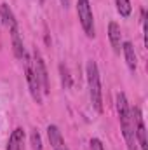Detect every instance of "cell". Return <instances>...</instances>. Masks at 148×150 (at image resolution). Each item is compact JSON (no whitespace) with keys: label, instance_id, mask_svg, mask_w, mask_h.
I'll return each mask as SVG.
<instances>
[{"label":"cell","instance_id":"8992f818","mask_svg":"<svg viewBox=\"0 0 148 150\" xmlns=\"http://www.w3.org/2000/svg\"><path fill=\"white\" fill-rule=\"evenodd\" d=\"M32 65H33V70H35V75H37L38 82H40L42 93L47 94V93L51 91V87H49V75H47L45 63H44V59H42V56H40L38 51H35V54H33V61H32Z\"/></svg>","mask_w":148,"mask_h":150},{"label":"cell","instance_id":"9a60e30c","mask_svg":"<svg viewBox=\"0 0 148 150\" xmlns=\"http://www.w3.org/2000/svg\"><path fill=\"white\" fill-rule=\"evenodd\" d=\"M32 145H33V150H42V138L37 129L32 131Z\"/></svg>","mask_w":148,"mask_h":150},{"label":"cell","instance_id":"5b68a950","mask_svg":"<svg viewBox=\"0 0 148 150\" xmlns=\"http://www.w3.org/2000/svg\"><path fill=\"white\" fill-rule=\"evenodd\" d=\"M132 113V120H134V136H136V143L141 147V150H148V143H147V129H145V120L141 110L138 107L131 108Z\"/></svg>","mask_w":148,"mask_h":150},{"label":"cell","instance_id":"277c9868","mask_svg":"<svg viewBox=\"0 0 148 150\" xmlns=\"http://www.w3.org/2000/svg\"><path fill=\"white\" fill-rule=\"evenodd\" d=\"M23 59H25V75H26V82H28L30 94H32V98L37 101V105H42V87H40V82H38L37 75H35L33 65H32V59L28 58L26 52H25Z\"/></svg>","mask_w":148,"mask_h":150},{"label":"cell","instance_id":"9c48e42d","mask_svg":"<svg viewBox=\"0 0 148 150\" xmlns=\"http://www.w3.org/2000/svg\"><path fill=\"white\" fill-rule=\"evenodd\" d=\"M108 38L111 42L113 51L120 52V49H122V33H120V26L115 21H110V25H108Z\"/></svg>","mask_w":148,"mask_h":150},{"label":"cell","instance_id":"e0dca14e","mask_svg":"<svg viewBox=\"0 0 148 150\" xmlns=\"http://www.w3.org/2000/svg\"><path fill=\"white\" fill-rule=\"evenodd\" d=\"M68 2H70V0H61V4H63L65 7H68Z\"/></svg>","mask_w":148,"mask_h":150},{"label":"cell","instance_id":"3957f363","mask_svg":"<svg viewBox=\"0 0 148 150\" xmlns=\"http://www.w3.org/2000/svg\"><path fill=\"white\" fill-rule=\"evenodd\" d=\"M77 16H78V21L84 28V33L89 38H94L96 28H94V16H92L89 0H78L77 2Z\"/></svg>","mask_w":148,"mask_h":150},{"label":"cell","instance_id":"7a4b0ae2","mask_svg":"<svg viewBox=\"0 0 148 150\" xmlns=\"http://www.w3.org/2000/svg\"><path fill=\"white\" fill-rule=\"evenodd\" d=\"M87 84H89V98L98 113H103V91H101V79L96 61H87Z\"/></svg>","mask_w":148,"mask_h":150},{"label":"cell","instance_id":"5bb4252c","mask_svg":"<svg viewBox=\"0 0 148 150\" xmlns=\"http://www.w3.org/2000/svg\"><path fill=\"white\" fill-rule=\"evenodd\" d=\"M59 74H61V84L65 89H70L72 87V75H70V70L65 67V65H59Z\"/></svg>","mask_w":148,"mask_h":150},{"label":"cell","instance_id":"2e32d148","mask_svg":"<svg viewBox=\"0 0 148 150\" xmlns=\"http://www.w3.org/2000/svg\"><path fill=\"white\" fill-rule=\"evenodd\" d=\"M89 147H91V150H105V149H103L101 140H98V138H92V140H91V143H89Z\"/></svg>","mask_w":148,"mask_h":150},{"label":"cell","instance_id":"52a82bcc","mask_svg":"<svg viewBox=\"0 0 148 150\" xmlns=\"http://www.w3.org/2000/svg\"><path fill=\"white\" fill-rule=\"evenodd\" d=\"M47 136H49V142H51V145H52L54 150H70L66 147L63 136H61V131L56 126H49L47 127Z\"/></svg>","mask_w":148,"mask_h":150},{"label":"cell","instance_id":"30bf717a","mask_svg":"<svg viewBox=\"0 0 148 150\" xmlns=\"http://www.w3.org/2000/svg\"><path fill=\"white\" fill-rule=\"evenodd\" d=\"M11 32V38H12V51H14V56L18 58V59H23V56H25V47H23V40H21V35H19V28L18 26H14V28H11L9 30Z\"/></svg>","mask_w":148,"mask_h":150},{"label":"cell","instance_id":"7c38bea8","mask_svg":"<svg viewBox=\"0 0 148 150\" xmlns=\"http://www.w3.org/2000/svg\"><path fill=\"white\" fill-rule=\"evenodd\" d=\"M0 19H2V23L11 30V28H14V26H18V21H16V18H14V12H12V9L7 5V4H2L0 5Z\"/></svg>","mask_w":148,"mask_h":150},{"label":"cell","instance_id":"4fadbf2b","mask_svg":"<svg viewBox=\"0 0 148 150\" xmlns=\"http://www.w3.org/2000/svg\"><path fill=\"white\" fill-rule=\"evenodd\" d=\"M115 4H117V11H118V14H120L122 18H129V16H131L132 5H131L129 0H115Z\"/></svg>","mask_w":148,"mask_h":150},{"label":"cell","instance_id":"6da1fadb","mask_svg":"<svg viewBox=\"0 0 148 150\" xmlns=\"http://www.w3.org/2000/svg\"><path fill=\"white\" fill-rule=\"evenodd\" d=\"M117 113H118L120 129H122V134H124L127 150H138L136 136H134V120H132V113H131L129 101H127V98H125L124 93H118L117 94Z\"/></svg>","mask_w":148,"mask_h":150},{"label":"cell","instance_id":"ba28073f","mask_svg":"<svg viewBox=\"0 0 148 150\" xmlns=\"http://www.w3.org/2000/svg\"><path fill=\"white\" fill-rule=\"evenodd\" d=\"M7 150H25V131H23V127H16L11 133Z\"/></svg>","mask_w":148,"mask_h":150},{"label":"cell","instance_id":"8fae6325","mask_svg":"<svg viewBox=\"0 0 148 150\" xmlns=\"http://www.w3.org/2000/svg\"><path fill=\"white\" fill-rule=\"evenodd\" d=\"M122 51H124V58H125L127 67L134 72L136 67H138V58H136V52H134V45L131 42H124L122 44Z\"/></svg>","mask_w":148,"mask_h":150}]
</instances>
